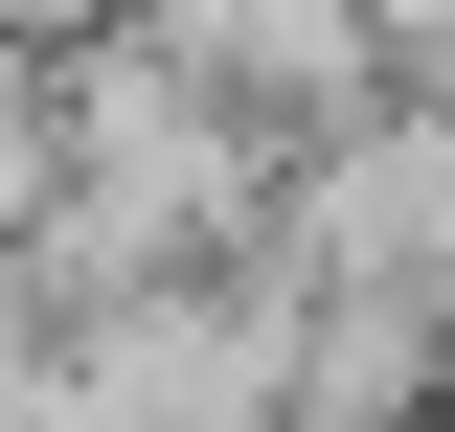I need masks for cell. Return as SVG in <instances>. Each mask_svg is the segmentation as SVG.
<instances>
[{"label":"cell","instance_id":"1","mask_svg":"<svg viewBox=\"0 0 455 432\" xmlns=\"http://www.w3.org/2000/svg\"><path fill=\"white\" fill-rule=\"evenodd\" d=\"M23 46L68 68L46 228L0 251L46 319H92V296H160V273H251V251H274V137H251V114H205L182 68H137V46H114V23H23Z\"/></svg>","mask_w":455,"mask_h":432},{"label":"cell","instance_id":"2","mask_svg":"<svg viewBox=\"0 0 455 432\" xmlns=\"http://www.w3.org/2000/svg\"><path fill=\"white\" fill-rule=\"evenodd\" d=\"M274 273L296 296H410L455 341V92H387L319 160H274Z\"/></svg>","mask_w":455,"mask_h":432},{"label":"cell","instance_id":"3","mask_svg":"<svg viewBox=\"0 0 455 432\" xmlns=\"http://www.w3.org/2000/svg\"><path fill=\"white\" fill-rule=\"evenodd\" d=\"M114 46H137V68H182L205 114H251L274 160H319L341 114H387L364 0H114Z\"/></svg>","mask_w":455,"mask_h":432},{"label":"cell","instance_id":"4","mask_svg":"<svg viewBox=\"0 0 455 432\" xmlns=\"http://www.w3.org/2000/svg\"><path fill=\"white\" fill-rule=\"evenodd\" d=\"M23 364H46V296H23V273H0V387H23Z\"/></svg>","mask_w":455,"mask_h":432}]
</instances>
